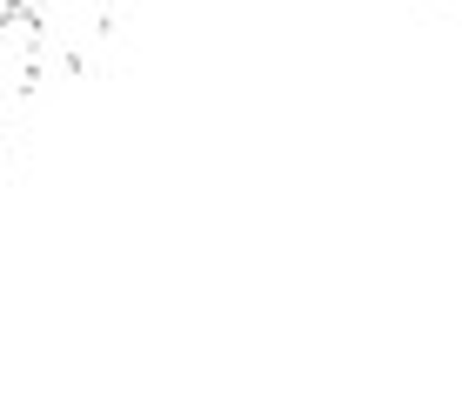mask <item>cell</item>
<instances>
[{
  "label": "cell",
  "mask_w": 462,
  "mask_h": 401,
  "mask_svg": "<svg viewBox=\"0 0 462 401\" xmlns=\"http://www.w3.org/2000/svg\"><path fill=\"white\" fill-rule=\"evenodd\" d=\"M107 34V14L94 0H7L0 7V60L14 80L47 87L74 80Z\"/></svg>",
  "instance_id": "cell-1"
}]
</instances>
